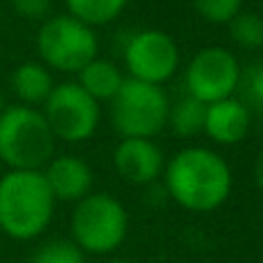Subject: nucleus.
<instances>
[{"label":"nucleus","mask_w":263,"mask_h":263,"mask_svg":"<svg viewBox=\"0 0 263 263\" xmlns=\"http://www.w3.org/2000/svg\"><path fill=\"white\" fill-rule=\"evenodd\" d=\"M240 65L236 55L224 46H208L201 49L192 58L185 72V86L192 97L203 104L233 97L240 81Z\"/></svg>","instance_id":"8"},{"label":"nucleus","mask_w":263,"mask_h":263,"mask_svg":"<svg viewBox=\"0 0 263 263\" xmlns=\"http://www.w3.org/2000/svg\"><path fill=\"white\" fill-rule=\"evenodd\" d=\"M5 111V102H3V95H0V114Z\"/></svg>","instance_id":"24"},{"label":"nucleus","mask_w":263,"mask_h":263,"mask_svg":"<svg viewBox=\"0 0 263 263\" xmlns=\"http://www.w3.org/2000/svg\"><path fill=\"white\" fill-rule=\"evenodd\" d=\"M97 35L90 26L74 16H51L37 32V51L46 67L58 72L79 74L90 60L97 58Z\"/></svg>","instance_id":"6"},{"label":"nucleus","mask_w":263,"mask_h":263,"mask_svg":"<svg viewBox=\"0 0 263 263\" xmlns=\"http://www.w3.org/2000/svg\"><path fill=\"white\" fill-rule=\"evenodd\" d=\"M69 16L86 26H104L123 14L127 0H65Z\"/></svg>","instance_id":"15"},{"label":"nucleus","mask_w":263,"mask_h":263,"mask_svg":"<svg viewBox=\"0 0 263 263\" xmlns=\"http://www.w3.org/2000/svg\"><path fill=\"white\" fill-rule=\"evenodd\" d=\"M42 173H44V180L53 194L55 203L58 201L77 203L92 192V180H95L92 168L88 166L86 159L77 157V155L51 157V162L42 168Z\"/></svg>","instance_id":"11"},{"label":"nucleus","mask_w":263,"mask_h":263,"mask_svg":"<svg viewBox=\"0 0 263 263\" xmlns=\"http://www.w3.org/2000/svg\"><path fill=\"white\" fill-rule=\"evenodd\" d=\"M12 88L16 97L26 106L44 104L46 97L53 90V79L46 65L42 63H23L14 69L12 74Z\"/></svg>","instance_id":"14"},{"label":"nucleus","mask_w":263,"mask_h":263,"mask_svg":"<svg viewBox=\"0 0 263 263\" xmlns=\"http://www.w3.org/2000/svg\"><path fill=\"white\" fill-rule=\"evenodd\" d=\"M109 263H134V261H129V259H114V261H109Z\"/></svg>","instance_id":"23"},{"label":"nucleus","mask_w":263,"mask_h":263,"mask_svg":"<svg viewBox=\"0 0 263 263\" xmlns=\"http://www.w3.org/2000/svg\"><path fill=\"white\" fill-rule=\"evenodd\" d=\"M194 9L208 23H229L242 12V0H192Z\"/></svg>","instance_id":"20"},{"label":"nucleus","mask_w":263,"mask_h":263,"mask_svg":"<svg viewBox=\"0 0 263 263\" xmlns=\"http://www.w3.org/2000/svg\"><path fill=\"white\" fill-rule=\"evenodd\" d=\"M12 7L18 16L37 21V18H44L51 9V0H12Z\"/></svg>","instance_id":"21"},{"label":"nucleus","mask_w":263,"mask_h":263,"mask_svg":"<svg viewBox=\"0 0 263 263\" xmlns=\"http://www.w3.org/2000/svg\"><path fill=\"white\" fill-rule=\"evenodd\" d=\"M162 176L166 194L190 213H213L231 196V166L210 148L180 150L164 164Z\"/></svg>","instance_id":"1"},{"label":"nucleus","mask_w":263,"mask_h":263,"mask_svg":"<svg viewBox=\"0 0 263 263\" xmlns=\"http://www.w3.org/2000/svg\"><path fill=\"white\" fill-rule=\"evenodd\" d=\"M238 88L242 90V104L247 109H259L263 111V63H254L240 72V81Z\"/></svg>","instance_id":"19"},{"label":"nucleus","mask_w":263,"mask_h":263,"mask_svg":"<svg viewBox=\"0 0 263 263\" xmlns=\"http://www.w3.org/2000/svg\"><path fill=\"white\" fill-rule=\"evenodd\" d=\"M42 114L55 139L67 143L88 141L100 127V102L92 100L79 83L53 86Z\"/></svg>","instance_id":"7"},{"label":"nucleus","mask_w":263,"mask_h":263,"mask_svg":"<svg viewBox=\"0 0 263 263\" xmlns=\"http://www.w3.org/2000/svg\"><path fill=\"white\" fill-rule=\"evenodd\" d=\"M123 74L111 60L95 58L79 72V86L97 102H111L123 86Z\"/></svg>","instance_id":"13"},{"label":"nucleus","mask_w":263,"mask_h":263,"mask_svg":"<svg viewBox=\"0 0 263 263\" xmlns=\"http://www.w3.org/2000/svg\"><path fill=\"white\" fill-rule=\"evenodd\" d=\"M205 123V104L196 97L187 95L168 109V125L178 136H196L203 132Z\"/></svg>","instance_id":"16"},{"label":"nucleus","mask_w":263,"mask_h":263,"mask_svg":"<svg viewBox=\"0 0 263 263\" xmlns=\"http://www.w3.org/2000/svg\"><path fill=\"white\" fill-rule=\"evenodd\" d=\"M164 155L153 139H123L114 150V166L132 185H150L164 173Z\"/></svg>","instance_id":"10"},{"label":"nucleus","mask_w":263,"mask_h":263,"mask_svg":"<svg viewBox=\"0 0 263 263\" xmlns=\"http://www.w3.org/2000/svg\"><path fill=\"white\" fill-rule=\"evenodd\" d=\"M55 213L42 171H7L0 178V231L18 242L40 238Z\"/></svg>","instance_id":"2"},{"label":"nucleus","mask_w":263,"mask_h":263,"mask_svg":"<svg viewBox=\"0 0 263 263\" xmlns=\"http://www.w3.org/2000/svg\"><path fill=\"white\" fill-rule=\"evenodd\" d=\"M72 242L83 254H114L125 242L129 231L127 208L109 192H90L74 203Z\"/></svg>","instance_id":"4"},{"label":"nucleus","mask_w":263,"mask_h":263,"mask_svg":"<svg viewBox=\"0 0 263 263\" xmlns=\"http://www.w3.org/2000/svg\"><path fill=\"white\" fill-rule=\"evenodd\" d=\"M254 180H256V185H259V190L263 192V150L259 153L256 164H254Z\"/></svg>","instance_id":"22"},{"label":"nucleus","mask_w":263,"mask_h":263,"mask_svg":"<svg viewBox=\"0 0 263 263\" xmlns=\"http://www.w3.org/2000/svg\"><path fill=\"white\" fill-rule=\"evenodd\" d=\"M55 136L44 114L26 104L0 114V162L9 171H42L51 162Z\"/></svg>","instance_id":"3"},{"label":"nucleus","mask_w":263,"mask_h":263,"mask_svg":"<svg viewBox=\"0 0 263 263\" xmlns=\"http://www.w3.org/2000/svg\"><path fill=\"white\" fill-rule=\"evenodd\" d=\"M231 37L242 49H261L263 46V18L256 12H238L231 18Z\"/></svg>","instance_id":"17"},{"label":"nucleus","mask_w":263,"mask_h":263,"mask_svg":"<svg viewBox=\"0 0 263 263\" xmlns=\"http://www.w3.org/2000/svg\"><path fill=\"white\" fill-rule=\"evenodd\" d=\"M168 97L155 83L125 79L111 100V125L123 139H153L168 123Z\"/></svg>","instance_id":"5"},{"label":"nucleus","mask_w":263,"mask_h":263,"mask_svg":"<svg viewBox=\"0 0 263 263\" xmlns=\"http://www.w3.org/2000/svg\"><path fill=\"white\" fill-rule=\"evenodd\" d=\"M28 263H86V254L72 240H49L35 250Z\"/></svg>","instance_id":"18"},{"label":"nucleus","mask_w":263,"mask_h":263,"mask_svg":"<svg viewBox=\"0 0 263 263\" xmlns=\"http://www.w3.org/2000/svg\"><path fill=\"white\" fill-rule=\"evenodd\" d=\"M178 63V44L164 30H141L125 46V65L136 81L159 86L176 74Z\"/></svg>","instance_id":"9"},{"label":"nucleus","mask_w":263,"mask_h":263,"mask_svg":"<svg viewBox=\"0 0 263 263\" xmlns=\"http://www.w3.org/2000/svg\"><path fill=\"white\" fill-rule=\"evenodd\" d=\"M252 116L250 109L236 97L205 104V123L203 132L219 145H236L250 132Z\"/></svg>","instance_id":"12"}]
</instances>
